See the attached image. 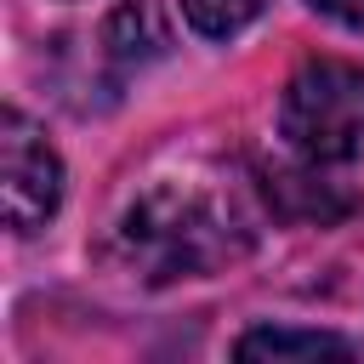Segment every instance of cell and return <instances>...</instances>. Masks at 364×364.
<instances>
[{"mask_svg": "<svg viewBox=\"0 0 364 364\" xmlns=\"http://www.w3.org/2000/svg\"><path fill=\"white\" fill-rule=\"evenodd\" d=\"M256 239L250 188L228 171H176L131 193L114 222V250L154 284L239 262Z\"/></svg>", "mask_w": 364, "mask_h": 364, "instance_id": "1", "label": "cell"}, {"mask_svg": "<svg viewBox=\"0 0 364 364\" xmlns=\"http://www.w3.org/2000/svg\"><path fill=\"white\" fill-rule=\"evenodd\" d=\"M279 136L307 165H347L364 154V68L307 57L279 97Z\"/></svg>", "mask_w": 364, "mask_h": 364, "instance_id": "2", "label": "cell"}, {"mask_svg": "<svg viewBox=\"0 0 364 364\" xmlns=\"http://www.w3.org/2000/svg\"><path fill=\"white\" fill-rule=\"evenodd\" d=\"M0 205L11 233L46 228L63 205V159L23 108L0 114Z\"/></svg>", "mask_w": 364, "mask_h": 364, "instance_id": "3", "label": "cell"}, {"mask_svg": "<svg viewBox=\"0 0 364 364\" xmlns=\"http://www.w3.org/2000/svg\"><path fill=\"white\" fill-rule=\"evenodd\" d=\"M165 40H171V28H165V17H159L154 0H119V6L102 17V57H108L119 74L142 68L148 57H159Z\"/></svg>", "mask_w": 364, "mask_h": 364, "instance_id": "4", "label": "cell"}, {"mask_svg": "<svg viewBox=\"0 0 364 364\" xmlns=\"http://www.w3.org/2000/svg\"><path fill=\"white\" fill-rule=\"evenodd\" d=\"M239 358H353V341L347 336H330V330H284V324H267V330H250L233 341Z\"/></svg>", "mask_w": 364, "mask_h": 364, "instance_id": "5", "label": "cell"}, {"mask_svg": "<svg viewBox=\"0 0 364 364\" xmlns=\"http://www.w3.org/2000/svg\"><path fill=\"white\" fill-rule=\"evenodd\" d=\"M262 193H267L273 210H284V216H296V222H330V216L347 210V199H341L324 176H313V171H273Z\"/></svg>", "mask_w": 364, "mask_h": 364, "instance_id": "6", "label": "cell"}, {"mask_svg": "<svg viewBox=\"0 0 364 364\" xmlns=\"http://www.w3.org/2000/svg\"><path fill=\"white\" fill-rule=\"evenodd\" d=\"M176 6L199 40H233L267 11V0H176Z\"/></svg>", "mask_w": 364, "mask_h": 364, "instance_id": "7", "label": "cell"}, {"mask_svg": "<svg viewBox=\"0 0 364 364\" xmlns=\"http://www.w3.org/2000/svg\"><path fill=\"white\" fill-rule=\"evenodd\" d=\"M313 11H324L330 23H341V28H364V0H307Z\"/></svg>", "mask_w": 364, "mask_h": 364, "instance_id": "8", "label": "cell"}]
</instances>
